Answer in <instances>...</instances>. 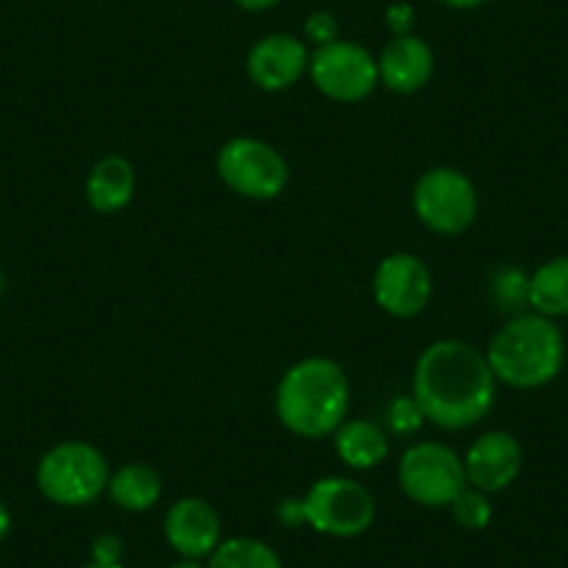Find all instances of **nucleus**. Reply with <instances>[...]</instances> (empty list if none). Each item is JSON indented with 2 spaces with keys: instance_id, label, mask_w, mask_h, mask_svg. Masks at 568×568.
<instances>
[{
  "instance_id": "7c9ffc66",
  "label": "nucleus",
  "mask_w": 568,
  "mask_h": 568,
  "mask_svg": "<svg viewBox=\"0 0 568 568\" xmlns=\"http://www.w3.org/2000/svg\"><path fill=\"white\" fill-rule=\"evenodd\" d=\"M81 568H123V562H120V566H106V562H87V566H81Z\"/></svg>"
},
{
  "instance_id": "a878e982",
  "label": "nucleus",
  "mask_w": 568,
  "mask_h": 568,
  "mask_svg": "<svg viewBox=\"0 0 568 568\" xmlns=\"http://www.w3.org/2000/svg\"><path fill=\"white\" fill-rule=\"evenodd\" d=\"M278 521L287 524V527H298V524H307L304 518V501L302 499H284L278 501Z\"/></svg>"
},
{
  "instance_id": "393cba45",
  "label": "nucleus",
  "mask_w": 568,
  "mask_h": 568,
  "mask_svg": "<svg viewBox=\"0 0 568 568\" xmlns=\"http://www.w3.org/2000/svg\"><path fill=\"white\" fill-rule=\"evenodd\" d=\"M385 23L390 29L393 37H407L413 34V26H415V12L409 3H390L385 12Z\"/></svg>"
},
{
  "instance_id": "dca6fc26",
  "label": "nucleus",
  "mask_w": 568,
  "mask_h": 568,
  "mask_svg": "<svg viewBox=\"0 0 568 568\" xmlns=\"http://www.w3.org/2000/svg\"><path fill=\"white\" fill-rule=\"evenodd\" d=\"M335 452L343 466L354 471H368L382 466L390 455V440L385 429L368 418H346L335 429Z\"/></svg>"
},
{
  "instance_id": "2eb2a0df",
  "label": "nucleus",
  "mask_w": 568,
  "mask_h": 568,
  "mask_svg": "<svg viewBox=\"0 0 568 568\" xmlns=\"http://www.w3.org/2000/svg\"><path fill=\"white\" fill-rule=\"evenodd\" d=\"M136 176L134 165L125 156L109 154L92 165L90 176H87L84 193L87 201L101 215H114V212L125 210L134 199Z\"/></svg>"
},
{
  "instance_id": "b1692460",
  "label": "nucleus",
  "mask_w": 568,
  "mask_h": 568,
  "mask_svg": "<svg viewBox=\"0 0 568 568\" xmlns=\"http://www.w3.org/2000/svg\"><path fill=\"white\" fill-rule=\"evenodd\" d=\"M123 538L114 532H103L92 540V560L106 562V566H120L123 562Z\"/></svg>"
},
{
  "instance_id": "423d86ee",
  "label": "nucleus",
  "mask_w": 568,
  "mask_h": 568,
  "mask_svg": "<svg viewBox=\"0 0 568 568\" xmlns=\"http://www.w3.org/2000/svg\"><path fill=\"white\" fill-rule=\"evenodd\" d=\"M413 210L429 232L455 237L477 221L479 199L471 179L457 168H429L415 182Z\"/></svg>"
},
{
  "instance_id": "4be33fe9",
  "label": "nucleus",
  "mask_w": 568,
  "mask_h": 568,
  "mask_svg": "<svg viewBox=\"0 0 568 568\" xmlns=\"http://www.w3.org/2000/svg\"><path fill=\"white\" fill-rule=\"evenodd\" d=\"M420 420H424V415H420L418 404H415V398H396L390 407V426L396 429V433L402 435H409L415 433L420 426Z\"/></svg>"
},
{
  "instance_id": "9b49d317",
  "label": "nucleus",
  "mask_w": 568,
  "mask_h": 568,
  "mask_svg": "<svg viewBox=\"0 0 568 568\" xmlns=\"http://www.w3.org/2000/svg\"><path fill=\"white\" fill-rule=\"evenodd\" d=\"M310 57L304 40L293 34H267L251 45L245 70L248 79L265 92L291 90L310 73Z\"/></svg>"
},
{
  "instance_id": "2f4dec72",
  "label": "nucleus",
  "mask_w": 568,
  "mask_h": 568,
  "mask_svg": "<svg viewBox=\"0 0 568 568\" xmlns=\"http://www.w3.org/2000/svg\"><path fill=\"white\" fill-rule=\"evenodd\" d=\"M3 293H7V276H3V267H0V302H3Z\"/></svg>"
},
{
  "instance_id": "cd10ccee",
  "label": "nucleus",
  "mask_w": 568,
  "mask_h": 568,
  "mask_svg": "<svg viewBox=\"0 0 568 568\" xmlns=\"http://www.w3.org/2000/svg\"><path fill=\"white\" fill-rule=\"evenodd\" d=\"M9 532H12V513H9L7 501L0 499V540H7Z\"/></svg>"
},
{
  "instance_id": "f3484780",
  "label": "nucleus",
  "mask_w": 568,
  "mask_h": 568,
  "mask_svg": "<svg viewBox=\"0 0 568 568\" xmlns=\"http://www.w3.org/2000/svg\"><path fill=\"white\" fill-rule=\"evenodd\" d=\"M109 496L114 505L125 513H145L160 501L162 496V479L145 463H129L120 466L118 471L109 477Z\"/></svg>"
},
{
  "instance_id": "39448f33",
  "label": "nucleus",
  "mask_w": 568,
  "mask_h": 568,
  "mask_svg": "<svg viewBox=\"0 0 568 568\" xmlns=\"http://www.w3.org/2000/svg\"><path fill=\"white\" fill-rule=\"evenodd\" d=\"M217 176L243 199L273 201L291 182V168L271 142L256 136H234L217 151Z\"/></svg>"
},
{
  "instance_id": "a211bd4d",
  "label": "nucleus",
  "mask_w": 568,
  "mask_h": 568,
  "mask_svg": "<svg viewBox=\"0 0 568 568\" xmlns=\"http://www.w3.org/2000/svg\"><path fill=\"white\" fill-rule=\"evenodd\" d=\"M527 304L544 318H566L568 315V256H555L544 262L529 276Z\"/></svg>"
},
{
  "instance_id": "bb28decb",
  "label": "nucleus",
  "mask_w": 568,
  "mask_h": 568,
  "mask_svg": "<svg viewBox=\"0 0 568 568\" xmlns=\"http://www.w3.org/2000/svg\"><path fill=\"white\" fill-rule=\"evenodd\" d=\"M240 9H245V12H267V9L278 7L282 0H234Z\"/></svg>"
},
{
  "instance_id": "ddd939ff",
  "label": "nucleus",
  "mask_w": 568,
  "mask_h": 568,
  "mask_svg": "<svg viewBox=\"0 0 568 568\" xmlns=\"http://www.w3.org/2000/svg\"><path fill=\"white\" fill-rule=\"evenodd\" d=\"M165 538L179 557L206 560L223 540V521L215 507L199 496H184L168 510Z\"/></svg>"
},
{
  "instance_id": "6e6552de",
  "label": "nucleus",
  "mask_w": 568,
  "mask_h": 568,
  "mask_svg": "<svg viewBox=\"0 0 568 568\" xmlns=\"http://www.w3.org/2000/svg\"><path fill=\"white\" fill-rule=\"evenodd\" d=\"M404 496L424 507H449L468 488L463 457L435 440L409 446L398 460Z\"/></svg>"
},
{
  "instance_id": "f03ea898",
  "label": "nucleus",
  "mask_w": 568,
  "mask_h": 568,
  "mask_svg": "<svg viewBox=\"0 0 568 568\" xmlns=\"http://www.w3.org/2000/svg\"><path fill=\"white\" fill-rule=\"evenodd\" d=\"M352 385L335 359L307 357L284 371L276 387V415L298 438L318 440L335 435L348 418Z\"/></svg>"
},
{
  "instance_id": "9d476101",
  "label": "nucleus",
  "mask_w": 568,
  "mask_h": 568,
  "mask_svg": "<svg viewBox=\"0 0 568 568\" xmlns=\"http://www.w3.org/2000/svg\"><path fill=\"white\" fill-rule=\"evenodd\" d=\"M433 298V273L407 251L387 254L374 273V302L393 318H415Z\"/></svg>"
},
{
  "instance_id": "f257e3e1",
  "label": "nucleus",
  "mask_w": 568,
  "mask_h": 568,
  "mask_svg": "<svg viewBox=\"0 0 568 568\" xmlns=\"http://www.w3.org/2000/svg\"><path fill=\"white\" fill-rule=\"evenodd\" d=\"M413 398L426 420L457 433L494 409L496 376L485 352L471 343L435 341L415 363Z\"/></svg>"
},
{
  "instance_id": "aec40b11",
  "label": "nucleus",
  "mask_w": 568,
  "mask_h": 568,
  "mask_svg": "<svg viewBox=\"0 0 568 568\" xmlns=\"http://www.w3.org/2000/svg\"><path fill=\"white\" fill-rule=\"evenodd\" d=\"M449 507H452V518H455L457 527L468 529V532H479V529L488 527L490 518H494V505H490L488 494L471 488V485H468V488L463 490V494L457 496Z\"/></svg>"
},
{
  "instance_id": "f8f14e48",
  "label": "nucleus",
  "mask_w": 568,
  "mask_h": 568,
  "mask_svg": "<svg viewBox=\"0 0 568 568\" xmlns=\"http://www.w3.org/2000/svg\"><path fill=\"white\" fill-rule=\"evenodd\" d=\"M521 444L510 433H501V429H490V433L479 435L468 446L466 457H463L468 485L488 496L510 488L518 474H521Z\"/></svg>"
},
{
  "instance_id": "4468645a",
  "label": "nucleus",
  "mask_w": 568,
  "mask_h": 568,
  "mask_svg": "<svg viewBox=\"0 0 568 568\" xmlns=\"http://www.w3.org/2000/svg\"><path fill=\"white\" fill-rule=\"evenodd\" d=\"M376 68H379V84L398 95H413L433 79L435 53L426 40L415 34L393 37L376 59Z\"/></svg>"
},
{
  "instance_id": "7ed1b4c3",
  "label": "nucleus",
  "mask_w": 568,
  "mask_h": 568,
  "mask_svg": "<svg viewBox=\"0 0 568 568\" xmlns=\"http://www.w3.org/2000/svg\"><path fill=\"white\" fill-rule=\"evenodd\" d=\"M485 357L496 382H505L518 390H535L555 382L562 371L566 337L551 318L524 313L496 332Z\"/></svg>"
},
{
  "instance_id": "412c9836",
  "label": "nucleus",
  "mask_w": 568,
  "mask_h": 568,
  "mask_svg": "<svg viewBox=\"0 0 568 568\" xmlns=\"http://www.w3.org/2000/svg\"><path fill=\"white\" fill-rule=\"evenodd\" d=\"M337 31L341 29H337L335 14H329V12H313L307 18V23H304V34H307V40L313 42L315 48L335 42Z\"/></svg>"
},
{
  "instance_id": "5701e85b",
  "label": "nucleus",
  "mask_w": 568,
  "mask_h": 568,
  "mask_svg": "<svg viewBox=\"0 0 568 568\" xmlns=\"http://www.w3.org/2000/svg\"><path fill=\"white\" fill-rule=\"evenodd\" d=\"M527 287L529 278L521 271H501L499 282H496V293H499L501 304H510V307L527 302Z\"/></svg>"
},
{
  "instance_id": "20e7f679",
  "label": "nucleus",
  "mask_w": 568,
  "mask_h": 568,
  "mask_svg": "<svg viewBox=\"0 0 568 568\" xmlns=\"http://www.w3.org/2000/svg\"><path fill=\"white\" fill-rule=\"evenodd\" d=\"M109 463L101 449L84 440H64L48 449L37 466V488L59 507H84L109 488Z\"/></svg>"
},
{
  "instance_id": "c756f323",
  "label": "nucleus",
  "mask_w": 568,
  "mask_h": 568,
  "mask_svg": "<svg viewBox=\"0 0 568 568\" xmlns=\"http://www.w3.org/2000/svg\"><path fill=\"white\" fill-rule=\"evenodd\" d=\"M171 568H206V560H190V557H182V560L173 562Z\"/></svg>"
},
{
  "instance_id": "1a4fd4ad",
  "label": "nucleus",
  "mask_w": 568,
  "mask_h": 568,
  "mask_svg": "<svg viewBox=\"0 0 568 568\" xmlns=\"http://www.w3.org/2000/svg\"><path fill=\"white\" fill-rule=\"evenodd\" d=\"M310 79L329 101L357 103L376 90L379 68L368 48H363L359 42L335 40L313 51Z\"/></svg>"
},
{
  "instance_id": "6ab92c4d",
  "label": "nucleus",
  "mask_w": 568,
  "mask_h": 568,
  "mask_svg": "<svg viewBox=\"0 0 568 568\" xmlns=\"http://www.w3.org/2000/svg\"><path fill=\"white\" fill-rule=\"evenodd\" d=\"M206 568H284L282 557L256 538H226L206 557Z\"/></svg>"
},
{
  "instance_id": "c85d7f7f",
  "label": "nucleus",
  "mask_w": 568,
  "mask_h": 568,
  "mask_svg": "<svg viewBox=\"0 0 568 568\" xmlns=\"http://www.w3.org/2000/svg\"><path fill=\"white\" fill-rule=\"evenodd\" d=\"M440 3L449 9H477L483 3H488V0H440Z\"/></svg>"
},
{
  "instance_id": "0eeeda50",
  "label": "nucleus",
  "mask_w": 568,
  "mask_h": 568,
  "mask_svg": "<svg viewBox=\"0 0 568 568\" xmlns=\"http://www.w3.org/2000/svg\"><path fill=\"white\" fill-rule=\"evenodd\" d=\"M304 518L329 538H357L376 518V499L363 483L348 477H324L304 496Z\"/></svg>"
}]
</instances>
